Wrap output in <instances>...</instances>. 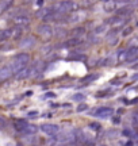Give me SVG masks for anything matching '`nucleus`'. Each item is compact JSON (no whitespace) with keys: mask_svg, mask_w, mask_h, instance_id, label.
Wrapping results in <instances>:
<instances>
[{"mask_svg":"<svg viewBox=\"0 0 138 146\" xmlns=\"http://www.w3.org/2000/svg\"><path fill=\"white\" fill-rule=\"evenodd\" d=\"M11 38V30L5 29V30H0V42H4Z\"/></svg>","mask_w":138,"mask_h":146,"instance_id":"obj_19","label":"nucleus"},{"mask_svg":"<svg viewBox=\"0 0 138 146\" xmlns=\"http://www.w3.org/2000/svg\"><path fill=\"white\" fill-rule=\"evenodd\" d=\"M114 114V110L111 107H100L94 111V115L96 118H100V119H106V118H110L111 115Z\"/></svg>","mask_w":138,"mask_h":146,"instance_id":"obj_3","label":"nucleus"},{"mask_svg":"<svg viewBox=\"0 0 138 146\" xmlns=\"http://www.w3.org/2000/svg\"><path fill=\"white\" fill-rule=\"evenodd\" d=\"M104 31V26H99L95 29V34H100V33Z\"/></svg>","mask_w":138,"mask_h":146,"instance_id":"obj_28","label":"nucleus"},{"mask_svg":"<svg viewBox=\"0 0 138 146\" xmlns=\"http://www.w3.org/2000/svg\"><path fill=\"white\" fill-rule=\"evenodd\" d=\"M133 69H138V64H134V65H133Z\"/></svg>","mask_w":138,"mask_h":146,"instance_id":"obj_34","label":"nucleus"},{"mask_svg":"<svg viewBox=\"0 0 138 146\" xmlns=\"http://www.w3.org/2000/svg\"><path fill=\"white\" fill-rule=\"evenodd\" d=\"M117 8H118V4L115 0H108L106 3V5H104V10H106L107 12H111V11L117 10Z\"/></svg>","mask_w":138,"mask_h":146,"instance_id":"obj_17","label":"nucleus"},{"mask_svg":"<svg viewBox=\"0 0 138 146\" xmlns=\"http://www.w3.org/2000/svg\"><path fill=\"white\" fill-rule=\"evenodd\" d=\"M123 134H125L126 137H133L134 135V133L133 131H130V130H125L123 131Z\"/></svg>","mask_w":138,"mask_h":146,"instance_id":"obj_29","label":"nucleus"},{"mask_svg":"<svg viewBox=\"0 0 138 146\" xmlns=\"http://www.w3.org/2000/svg\"><path fill=\"white\" fill-rule=\"evenodd\" d=\"M98 78H99V74H98V73H92V74H88V76H85V77L81 78V83L90 84V83H92V81L98 80Z\"/></svg>","mask_w":138,"mask_h":146,"instance_id":"obj_16","label":"nucleus"},{"mask_svg":"<svg viewBox=\"0 0 138 146\" xmlns=\"http://www.w3.org/2000/svg\"><path fill=\"white\" fill-rule=\"evenodd\" d=\"M52 12H53V8H52V7H45V8H39V10L35 12V15H37V18H39V19L46 21V18H48Z\"/></svg>","mask_w":138,"mask_h":146,"instance_id":"obj_8","label":"nucleus"},{"mask_svg":"<svg viewBox=\"0 0 138 146\" xmlns=\"http://www.w3.org/2000/svg\"><path fill=\"white\" fill-rule=\"evenodd\" d=\"M52 96H56V95H54L53 92H49V94H46V98H52Z\"/></svg>","mask_w":138,"mask_h":146,"instance_id":"obj_31","label":"nucleus"},{"mask_svg":"<svg viewBox=\"0 0 138 146\" xmlns=\"http://www.w3.org/2000/svg\"><path fill=\"white\" fill-rule=\"evenodd\" d=\"M8 127V123H7V120L4 119V118H1L0 116V130H5Z\"/></svg>","mask_w":138,"mask_h":146,"instance_id":"obj_22","label":"nucleus"},{"mask_svg":"<svg viewBox=\"0 0 138 146\" xmlns=\"http://www.w3.org/2000/svg\"><path fill=\"white\" fill-rule=\"evenodd\" d=\"M38 131V127L34 125H27V127L25 129V130L22 131L23 134H26V135H31V134H35Z\"/></svg>","mask_w":138,"mask_h":146,"instance_id":"obj_18","label":"nucleus"},{"mask_svg":"<svg viewBox=\"0 0 138 146\" xmlns=\"http://www.w3.org/2000/svg\"><path fill=\"white\" fill-rule=\"evenodd\" d=\"M30 77V68L29 66H25V68H22L21 70H18L15 73V78L16 80H25V78Z\"/></svg>","mask_w":138,"mask_h":146,"instance_id":"obj_9","label":"nucleus"},{"mask_svg":"<svg viewBox=\"0 0 138 146\" xmlns=\"http://www.w3.org/2000/svg\"><path fill=\"white\" fill-rule=\"evenodd\" d=\"M90 127L92 129V130H96V131H98V130H100V127H102V126H100V123H96V122H92V123H90Z\"/></svg>","mask_w":138,"mask_h":146,"instance_id":"obj_24","label":"nucleus"},{"mask_svg":"<svg viewBox=\"0 0 138 146\" xmlns=\"http://www.w3.org/2000/svg\"><path fill=\"white\" fill-rule=\"evenodd\" d=\"M41 130L45 133V134H48V135H54V134H57L58 133V126L57 125H53V123H43L41 126Z\"/></svg>","mask_w":138,"mask_h":146,"instance_id":"obj_5","label":"nucleus"},{"mask_svg":"<svg viewBox=\"0 0 138 146\" xmlns=\"http://www.w3.org/2000/svg\"><path fill=\"white\" fill-rule=\"evenodd\" d=\"M12 1H14V0H0V16L10 8L11 4H12Z\"/></svg>","mask_w":138,"mask_h":146,"instance_id":"obj_12","label":"nucleus"},{"mask_svg":"<svg viewBox=\"0 0 138 146\" xmlns=\"http://www.w3.org/2000/svg\"><path fill=\"white\" fill-rule=\"evenodd\" d=\"M34 43H35V38L34 36H27L23 41H21L19 45H21V47H31Z\"/></svg>","mask_w":138,"mask_h":146,"instance_id":"obj_15","label":"nucleus"},{"mask_svg":"<svg viewBox=\"0 0 138 146\" xmlns=\"http://www.w3.org/2000/svg\"><path fill=\"white\" fill-rule=\"evenodd\" d=\"M29 62H30V54H27V53H19V54L15 56V58H14V61H12V64H11L10 66L14 70V73H16L18 70H21L22 68L27 66Z\"/></svg>","mask_w":138,"mask_h":146,"instance_id":"obj_2","label":"nucleus"},{"mask_svg":"<svg viewBox=\"0 0 138 146\" xmlns=\"http://www.w3.org/2000/svg\"><path fill=\"white\" fill-rule=\"evenodd\" d=\"M81 38H70V39H68L66 42H64L62 43V46L65 47H73V46H79V45H81Z\"/></svg>","mask_w":138,"mask_h":146,"instance_id":"obj_11","label":"nucleus"},{"mask_svg":"<svg viewBox=\"0 0 138 146\" xmlns=\"http://www.w3.org/2000/svg\"><path fill=\"white\" fill-rule=\"evenodd\" d=\"M85 34V30L83 27H77V29H73V31H72V35L74 38H81V36Z\"/></svg>","mask_w":138,"mask_h":146,"instance_id":"obj_21","label":"nucleus"},{"mask_svg":"<svg viewBox=\"0 0 138 146\" xmlns=\"http://www.w3.org/2000/svg\"><path fill=\"white\" fill-rule=\"evenodd\" d=\"M37 31L41 34L42 36H46V38H49V36L53 35V27L50 26V25H48V23H43V25H41V26H38Z\"/></svg>","mask_w":138,"mask_h":146,"instance_id":"obj_6","label":"nucleus"},{"mask_svg":"<svg viewBox=\"0 0 138 146\" xmlns=\"http://www.w3.org/2000/svg\"><path fill=\"white\" fill-rule=\"evenodd\" d=\"M84 98H85V95H83V94H77V95H74L72 99H73V100H77V102H79V100H83Z\"/></svg>","mask_w":138,"mask_h":146,"instance_id":"obj_26","label":"nucleus"},{"mask_svg":"<svg viewBox=\"0 0 138 146\" xmlns=\"http://www.w3.org/2000/svg\"><path fill=\"white\" fill-rule=\"evenodd\" d=\"M126 146H133V142H131V141L127 142V143H126Z\"/></svg>","mask_w":138,"mask_h":146,"instance_id":"obj_32","label":"nucleus"},{"mask_svg":"<svg viewBox=\"0 0 138 146\" xmlns=\"http://www.w3.org/2000/svg\"><path fill=\"white\" fill-rule=\"evenodd\" d=\"M125 22H126V19H125L123 16H115V18H111V19L108 21V23H110L111 26L117 27V26H122Z\"/></svg>","mask_w":138,"mask_h":146,"instance_id":"obj_13","label":"nucleus"},{"mask_svg":"<svg viewBox=\"0 0 138 146\" xmlns=\"http://www.w3.org/2000/svg\"><path fill=\"white\" fill-rule=\"evenodd\" d=\"M27 125H29V123H27V120H25V119H15L14 120V127H15L18 131H21V133L26 129Z\"/></svg>","mask_w":138,"mask_h":146,"instance_id":"obj_10","label":"nucleus"},{"mask_svg":"<svg viewBox=\"0 0 138 146\" xmlns=\"http://www.w3.org/2000/svg\"><path fill=\"white\" fill-rule=\"evenodd\" d=\"M118 61H126V50H121L118 54Z\"/></svg>","mask_w":138,"mask_h":146,"instance_id":"obj_23","label":"nucleus"},{"mask_svg":"<svg viewBox=\"0 0 138 146\" xmlns=\"http://www.w3.org/2000/svg\"><path fill=\"white\" fill-rule=\"evenodd\" d=\"M14 74V70L11 69L10 65H5V66H1L0 68V83L5 81L7 78H10L11 76Z\"/></svg>","mask_w":138,"mask_h":146,"instance_id":"obj_7","label":"nucleus"},{"mask_svg":"<svg viewBox=\"0 0 138 146\" xmlns=\"http://www.w3.org/2000/svg\"><path fill=\"white\" fill-rule=\"evenodd\" d=\"M85 110H88V106L84 104V103H81V104L77 107V112H83V111H85Z\"/></svg>","mask_w":138,"mask_h":146,"instance_id":"obj_25","label":"nucleus"},{"mask_svg":"<svg viewBox=\"0 0 138 146\" xmlns=\"http://www.w3.org/2000/svg\"><path fill=\"white\" fill-rule=\"evenodd\" d=\"M53 11L56 12H58L61 15H66L69 12H72V11H76L77 10V4L72 1V0H62V1H58L57 4L52 7Z\"/></svg>","mask_w":138,"mask_h":146,"instance_id":"obj_1","label":"nucleus"},{"mask_svg":"<svg viewBox=\"0 0 138 146\" xmlns=\"http://www.w3.org/2000/svg\"><path fill=\"white\" fill-rule=\"evenodd\" d=\"M22 34H23V27L21 26H16L14 30H11V38H14V39H21Z\"/></svg>","mask_w":138,"mask_h":146,"instance_id":"obj_14","label":"nucleus"},{"mask_svg":"<svg viewBox=\"0 0 138 146\" xmlns=\"http://www.w3.org/2000/svg\"><path fill=\"white\" fill-rule=\"evenodd\" d=\"M102 146H104V145H102Z\"/></svg>","mask_w":138,"mask_h":146,"instance_id":"obj_36","label":"nucleus"},{"mask_svg":"<svg viewBox=\"0 0 138 146\" xmlns=\"http://www.w3.org/2000/svg\"><path fill=\"white\" fill-rule=\"evenodd\" d=\"M131 31H133V29H131V27H127V29H125V31H123L122 34H123V36H126V35H129V34H131Z\"/></svg>","mask_w":138,"mask_h":146,"instance_id":"obj_27","label":"nucleus"},{"mask_svg":"<svg viewBox=\"0 0 138 146\" xmlns=\"http://www.w3.org/2000/svg\"><path fill=\"white\" fill-rule=\"evenodd\" d=\"M103 1H108V0H103Z\"/></svg>","mask_w":138,"mask_h":146,"instance_id":"obj_35","label":"nucleus"},{"mask_svg":"<svg viewBox=\"0 0 138 146\" xmlns=\"http://www.w3.org/2000/svg\"><path fill=\"white\" fill-rule=\"evenodd\" d=\"M30 16L25 14V12H21V14H18V15L14 16V23H15L16 26H21V27H25L27 26L29 23H30Z\"/></svg>","mask_w":138,"mask_h":146,"instance_id":"obj_4","label":"nucleus"},{"mask_svg":"<svg viewBox=\"0 0 138 146\" xmlns=\"http://www.w3.org/2000/svg\"><path fill=\"white\" fill-rule=\"evenodd\" d=\"M133 80H138V74H134V76H133Z\"/></svg>","mask_w":138,"mask_h":146,"instance_id":"obj_33","label":"nucleus"},{"mask_svg":"<svg viewBox=\"0 0 138 146\" xmlns=\"http://www.w3.org/2000/svg\"><path fill=\"white\" fill-rule=\"evenodd\" d=\"M35 115H38V112H37V111H33V112H30V114H29V116H33V118H34Z\"/></svg>","mask_w":138,"mask_h":146,"instance_id":"obj_30","label":"nucleus"},{"mask_svg":"<svg viewBox=\"0 0 138 146\" xmlns=\"http://www.w3.org/2000/svg\"><path fill=\"white\" fill-rule=\"evenodd\" d=\"M69 60H79V61H84L85 56L84 54H81L79 50H76V53H72V54L69 56Z\"/></svg>","mask_w":138,"mask_h":146,"instance_id":"obj_20","label":"nucleus"}]
</instances>
